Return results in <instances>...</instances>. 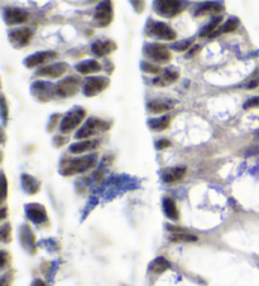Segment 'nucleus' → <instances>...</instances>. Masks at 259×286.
<instances>
[{"instance_id": "c85d7f7f", "label": "nucleus", "mask_w": 259, "mask_h": 286, "mask_svg": "<svg viewBox=\"0 0 259 286\" xmlns=\"http://www.w3.org/2000/svg\"><path fill=\"white\" fill-rule=\"evenodd\" d=\"M171 241L173 242H194V241H198V237L195 234L187 233V232H179V233H173L171 236Z\"/></svg>"}, {"instance_id": "dca6fc26", "label": "nucleus", "mask_w": 259, "mask_h": 286, "mask_svg": "<svg viewBox=\"0 0 259 286\" xmlns=\"http://www.w3.org/2000/svg\"><path fill=\"white\" fill-rule=\"evenodd\" d=\"M179 78V72L177 71V70H175V68L171 67V68L164 70V71L162 72V74L158 76V77L153 81V83L159 87H166L176 82Z\"/></svg>"}, {"instance_id": "cd10ccee", "label": "nucleus", "mask_w": 259, "mask_h": 286, "mask_svg": "<svg viewBox=\"0 0 259 286\" xmlns=\"http://www.w3.org/2000/svg\"><path fill=\"white\" fill-rule=\"evenodd\" d=\"M239 25H240V20H239V19L230 18L221 25L219 33H230V32H234L237 31Z\"/></svg>"}, {"instance_id": "f704fd0d", "label": "nucleus", "mask_w": 259, "mask_h": 286, "mask_svg": "<svg viewBox=\"0 0 259 286\" xmlns=\"http://www.w3.org/2000/svg\"><path fill=\"white\" fill-rule=\"evenodd\" d=\"M170 146H171V142L170 140H166V139H163V140H158V142L156 143V148H157L158 150H160V149L170 148Z\"/></svg>"}, {"instance_id": "a878e982", "label": "nucleus", "mask_w": 259, "mask_h": 286, "mask_svg": "<svg viewBox=\"0 0 259 286\" xmlns=\"http://www.w3.org/2000/svg\"><path fill=\"white\" fill-rule=\"evenodd\" d=\"M170 268V264L163 259V257H157L155 261L149 265V270L153 271L155 274H162L167 268Z\"/></svg>"}, {"instance_id": "a211bd4d", "label": "nucleus", "mask_w": 259, "mask_h": 286, "mask_svg": "<svg viewBox=\"0 0 259 286\" xmlns=\"http://www.w3.org/2000/svg\"><path fill=\"white\" fill-rule=\"evenodd\" d=\"M221 12H224V4L221 3H205L202 5L199 6V9L196 10V17L201 16H213V14H220Z\"/></svg>"}, {"instance_id": "4c0bfd02", "label": "nucleus", "mask_w": 259, "mask_h": 286, "mask_svg": "<svg viewBox=\"0 0 259 286\" xmlns=\"http://www.w3.org/2000/svg\"><path fill=\"white\" fill-rule=\"evenodd\" d=\"M199 50H200V46H195L194 47V50H192V48H191V51H190V52L187 53L188 58H190V57H194V55L199 52Z\"/></svg>"}, {"instance_id": "6e6552de", "label": "nucleus", "mask_w": 259, "mask_h": 286, "mask_svg": "<svg viewBox=\"0 0 259 286\" xmlns=\"http://www.w3.org/2000/svg\"><path fill=\"white\" fill-rule=\"evenodd\" d=\"M109 83H110V80L108 77H90L83 86V95L89 96V97L99 95L109 86Z\"/></svg>"}, {"instance_id": "6ab92c4d", "label": "nucleus", "mask_w": 259, "mask_h": 286, "mask_svg": "<svg viewBox=\"0 0 259 286\" xmlns=\"http://www.w3.org/2000/svg\"><path fill=\"white\" fill-rule=\"evenodd\" d=\"M101 65L99 62H96L95 59H87V61H83L81 63H79L76 66V70L80 72L81 74H91V73H98V72L101 71Z\"/></svg>"}, {"instance_id": "4468645a", "label": "nucleus", "mask_w": 259, "mask_h": 286, "mask_svg": "<svg viewBox=\"0 0 259 286\" xmlns=\"http://www.w3.org/2000/svg\"><path fill=\"white\" fill-rule=\"evenodd\" d=\"M25 211H27V215L29 217V219L33 221L34 223H37V225H40V223H43V222L47 221L46 209H44L43 206H40V204H28Z\"/></svg>"}, {"instance_id": "c9c22d12", "label": "nucleus", "mask_w": 259, "mask_h": 286, "mask_svg": "<svg viewBox=\"0 0 259 286\" xmlns=\"http://www.w3.org/2000/svg\"><path fill=\"white\" fill-rule=\"evenodd\" d=\"M258 85H259V77H257V78H254V80L252 81V82H249V83H248L247 89H256V87L258 86Z\"/></svg>"}, {"instance_id": "58836bf2", "label": "nucleus", "mask_w": 259, "mask_h": 286, "mask_svg": "<svg viewBox=\"0 0 259 286\" xmlns=\"http://www.w3.org/2000/svg\"><path fill=\"white\" fill-rule=\"evenodd\" d=\"M32 286H46V285H44V283L42 280H36L33 284H32Z\"/></svg>"}, {"instance_id": "423d86ee", "label": "nucleus", "mask_w": 259, "mask_h": 286, "mask_svg": "<svg viewBox=\"0 0 259 286\" xmlns=\"http://www.w3.org/2000/svg\"><path fill=\"white\" fill-rule=\"evenodd\" d=\"M183 9H185V4L175 0H159L155 3V10L157 14L164 18H173L179 16Z\"/></svg>"}, {"instance_id": "1a4fd4ad", "label": "nucleus", "mask_w": 259, "mask_h": 286, "mask_svg": "<svg viewBox=\"0 0 259 286\" xmlns=\"http://www.w3.org/2000/svg\"><path fill=\"white\" fill-rule=\"evenodd\" d=\"M95 20L100 27H108L113 22V4L110 1H102L96 8Z\"/></svg>"}, {"instance_id": "c756f323", "label": "nucleus", "mask_w": 259, "mask_h": 286, "mask_svg": "<svg viewBox=\"0 0 259 286\" xmlns=\"http://www.w3.org/2000/svg\"><path fill=\"white\" fill-rule=\"evenodd\" d=\"M22 242L27 249L31 250V246L34 249V236L27 226H24L22 230Z\"/></svg>"}, {"instance_id": "9d476101", "label": "nucleus", "mask_w": 259, "mask_h": 286, "mask_svg": "<svg viewBox=\"0 0 259 286\" xmlns=\"http://www.w3.org/2000/svg\"><path fill=\"white\" fill-rule=\"evenodd\" d=\"M4 20L8 25L23 24L28 20V13L19 8H5L4 9Z\"/></svg>"}, {"instance_id": "2eb2a0df", "label": "nucleus", "mask_w": 259, "mask_h": 286, "mask_svg": "<svg viewBox=\"0 0 259 286\" xmlns=\"http://www.w3.org/2000/svg\"><path fill=\"white\" fill-rule=\"evenodd\" d=\"M68 66L67 63H56V65L47 66V67H43L42 70L37 72L38 76H46V77L51 78H59L61 76L67 72Z\"/></svg>"}, {"instance_id": "f03ea898", "label": "nucleus", "mask_w": 259, "mask_h": 286, "mask_svg": "<svg viewBox=\"0 0 259 286\" xmlns=\"http://www.w3.org/2000/svg\"><path fill=\"white\" fill-rule=\"evenodd\" d=\"M111 127L110 124L108 121L101 120V119H96V117H91L85 123L82 127L76 132L75 138L76 139H87L93 138L95 135H99L102 132L108 131Z\"/></svg>"}, {"instance_id": "412c9836", "label": "nucleus", "mask_w": 259, "mask_h": 286, "mask_svg": "<svg viewBox=\"0 0 259 286\" xmlns=\"http://www.w3.org/2000/svg\"><path fill=\"white\" fill-rule=\"evenodd\" d=\"M186 174L185 166H177V168H172L163 173V180L166 183H176L181 180Z\"/></svg>"}, {"instance_id": "393cba45", "label": "nucleus", "mask_w": 259, "mask_h": 286, "mask_svg": "<svg viewBox=\"0 0 259 286\" xmlns=\"http://www.w3.org/2000/svg\"><path fill=\"white\" fill-rule=\"evenodd\" d=\"M171 124V116H163L158 117V119H152L148 121V125L152 130L156 131H160V130H166L170 126Z\"/></svg>"}, {"instance_id": "9b49d317", "label": "nucleus", "mask_w": 259, "mask_h": 286, "mask_svg": "<svg viewBox=\"0 0 259 286\" xmlns=\"http://www.w3.org/2000/svg\"><path fill=\"white\" fill-rule=\"evenodd\" d=\"M52 85H50L48 82H44V81H37L32 85V93L37 100L40 101H48V100L52 99L53 89Z\"/></svg>"}, {"instance_id": "20e7f679", "label": "nucleus", "mask_w": 259, "mask_h": 286, "mask_svg": "<svg viewBox=\"0 0 259 286\" xmlns=\"http://www.w3.org/2000/svg\"><path fill=\"white\" fill-rule=\"evenodd\" d=\"M143 53L147 58L158 62V63H168L171 61V57H172L168 47L158 43L145 44L144 48H143Z\"/></svg>"}, {"instance_id": "473e14b6", "label": "nucleus", "mask_w": 259, "mask_h": 286, "mask_svg": "<svg viewBox=\"0 0 259 286\" xmlns=\"http://www.w3.org/2000/svg\"><path fill=\"white\" fill-rule=\"evenodd\" d=\"M10 225H4L3 227H1V238H3L4 242H9L10 241Z\"/></svg>"}, {"instance_id": "f8f14e48", "label": "nucleus", "mask_w": 259, "mask_h": 286, "mask_svg": "<svg viewBox=\"0 0 259 286\" xmlns=\"http://www.w3.org/2000/svg\"><path fill=\"white\" fill-rule=\"evenodd\" d=\"M32 39L31 29H17L9 33L10 43L16 48H24Z\"/></svg>"}, {"instance_id": "7c9ffc66", "label": "nucleus", "mask_w": 259, "mask_h": 286, "mask_svg": "<svg viewBox=\"0 0 259 286\" xmlns=\"http://www.w3.org/2000/svg\"><path fill=\"white\" fill-rule=\"evenodd\" d=\"M194 44V39H186L182 40V42H179V43H175L171 48L176 52H186L187 50H190Z\"/></svg>"}, {"instance_id": "e433bc0d", "label": "nucleus", "mask_w": 259, "mask_h": 286, "mask_svg": "<svg viewBox=\"0 0 259 286\" xmlns=\"http://www.w3.org/2000/svg\"><path fill=\"white\" fill-rule=\"evenodd\" d=\"M1 101H3V117H4V123H6V117H8V108H6V102H5V99H1Z\"/></svg>"}, {"instance_id": "5701e85b", "label": "nucleus", "mask_w": 259, "mask_h": 286, "mask_svg": "<svg viewBox=\"0 0 259 286\" xmlns=\"http://www.w3.org/2000/svg\"><path fill=\"white\" fill-rule=\"evenodd\" d=\"M22 185L24 188V191L28 194H36L40 191V183L31 176H27V174H23L22 176Z\"/></svg>"}, {"instance_id": "aec40b11", "label": "nucleus", "mask_w": 259, "mask_h": 286, "mask_svg": "<svg viewBox=\"0 0 259 286\" xmlns=\"http://www.w3.org/2000/svg\"><path fill=\"white\" fill-rule=\"evenodd\" d=\"M99 145L100 143L98 140H83V142L71 145L70 146V151H71L72 154H82L85 151L98 149Z\"/></svg>"}, {"instance_id": "2f4dec72", "label": "nucleus", "mask_w": 259, "mask_h": 286, "mask_svg": "<svg viewBox=\"0 0 259 286\" xmlns=\"http://www.w3.org/2000/svg\"><path fill=\"white\" fill-rule=\"evenodd\" d=\"M142 70L144 72H148V73H159L160 68L156 65H152L149 62H142V65H140Z\"/></svg>"}, {"instance_id": "7ed1b4c3", "label": "nucleus", "mask_w": 259, "mask_h": 286, "mask_svg": "<svg viewBox=\"0 0 259 286\" xmlns=\"http://www.w3.org/2000/svg\"><path fill=\"white\" fill-rule=\"evenodd\" d=\"M81 78L78 76H70V77L62 80L55 86V93L62 99H67L71 96L76 95L79 89H81Z\"/></svg>"}, {"instance_id": "39448f33", "label": "nucleus", "mask_w": 259, "mask_h": 286, "mask_svg": "<svg viewBox=\"0 0 259 286\" xmlns=\"http://www.w3.org/2000/svg\"><path fill=\"white\" fill-rule=\"evenodd\" d=\"M85 116H86V111L81 107H78L75 108V110L70 111V112L62 119L61 124H60V130H61V132L68 134V132H71L72 130L80 126V124L82 123Z\"/></svg>"}, {"instance_id": "0eeeda50", "label": "nucleus", "mask_w": 259, "mask_h": 286, "mask_svg": "<svg viewBox=\"0 0 259 286\" xmlns=\"http://www.w3.org/2000/svg\"><path fill=\"white\" fill-rule=\"evenodd\" d=\"M145 33L148 34V36H153V37L164 40H173L176 39L177 37V33L173 31L170 25L160 22H149L147 24Z\"/></svg>"}, {"instance_id": "b1692460", "label": "nucleus", "mask_w": 259, "mask_h": 286, "mask_svg": "<svg viewBox=\"0 0 259 286\" xmlns=\"http://www.w3.org/2000/svg\"><path fill=\"white\" fill-rule=\"evenodd\" d=\"M163 209H164V213H166V215L168 217V218L171 219L179 218V209H177L176 202H175L173 199H171V198H166V199L163 200Z\"/></svg>"}, {"instance_id": "ddd939ff", "label": "nucleus", "mask_w": 259, "mask_h": 286, "mask_svg": "<svg viewBox=\"0 0 259 286\" xmlns=\"http://www.w3.org/2000/svg\"><path fill=\"white\" fill-rule=\"evenodd\" d=\"M57 57V53L51 52V51H44V52H38L34 53V54L29 55L28 58H25L24 65L27 66L28 68L32 67H37V66H40L42 63L47 62L48 59H52Z\"/></svg>"}, {"instance_id": "f3484780", "label": "nucleus", "mask_w": 259, "mask_h": 286, "mask_svg": "<svg viewBox=\"0 0 259 286\" xmlns=\"http://www.w3.org/2000/svg\"><path fill=\"white\" fill-rule=\"evenodd\" d=\"M117 50V44L111 40H98L91 47V51L98 57H105Z\"/></svg>"}, {"instance_id": "72a5a7b5", "label": "nucleus", "mask_w": 259, "mask_h": 286, "mask_svg": "<svg viewBox=\"0 0 259 286\" xmlns=\"http://www.w3.org/2000/svg\"><path fill=\"white\" fill-rule=\"evenodd\" d=\"M259 106V97H253V99L248 100L245 104H244V108H252Z\"/></svg>"}, {"instance_id": "f257e3e1", "label": "nucleus", "mask_w": 259, "mask_h": 286, "mask_svg": "<svg viewBox=\"0 0 259 286\" xmlns=\"http://www.w3.org/2000/svg\"><path fill=\"white\" fill-rule=\"evenodd\" d=\"M98 161V155H87V157L79 158L76 160H70L66 161L62 168L60 169V173L62 176H74V174H79V173H83L89 170L90 168H93Z\"/></svg>"}, {"instance_id": "bb28decb", "label": "nucleus", "mask_w": 259, "mask_h": 286, "mask_svg": "<svg viewBox=\"0 0 259 286\" xmlns=\"http://www.w3.org/2000/svg\"><path fill=\"white\" fill-rule=\"evenodd\" d=\"M222 22V17H216L215 19H213V22H210L206 27L201 31L200 37H207V36H213L214 32L218 29V27H220V23Z\"/></svg>"}, {"instance_id": "4be33fe9", "label": "nucleus", "mask_w": 259, "mask_h": 286, "mask_svg": "<svg viewBox=\"0 0 259 286\" xmlns=\"http://www.w3.org/2000/svg\"><path fill=\"white\" fill-rule=\"evenodd\" d=\"M173 106H175V102L172 101H152L147 105V107H148L149 112L152 114H163L166 111L172 110Z\"/></svg>"}]
</instances>
